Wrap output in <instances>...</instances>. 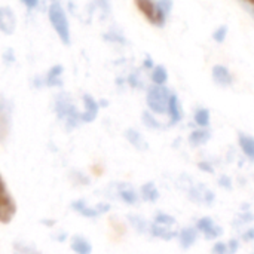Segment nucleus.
<instances>
[{
    "instance_id": "obj_3",
    "label": "nucleus",
    "mask_w": 254,
    "mask_h": 254,
    "mask_svg": "<svg viewBox=\"0 0 254 254\" xmlns=\"http://www.w3.org/2000/svg\"><path fill=\"white\" fill-rule=\"evenodd\" d=\"M140 13L155 27H164L167 22V15L164 13L159 0H134Z\"/></svg>"
},
{
    "instance_id": "obj_20",
    "label": "nucleus",
    "mask_w": 254,
    "mask_h": 254,
    "mask_svg": "<svg viewBox=\"0 0 254 254\" xmlns=\"http://www.w3.org/2000/svg\"><path fill=\"white\" fill-rule=\"evenodd\" d=\"M226 34H228V25H220V27L213 33V39H214V42L222 43V42H225Z\"/></svg>"
},
{
    "instance_id": "obj_13",
    "label": "nucleus",
    "mask_w": 254,
    "mask_h": 254,
    "mask_svg": "<svg viewBox=\"0 0 254 254\" xmlns=\"http://www.w3.org/2000/svg\"><path fill=\"white\" fill-rule=\"evenodd\" d=\"M196 237H198V231L195 228H186V229H182L180 234H179V241H180V246L183 249H189L195 244L196 241Z\"/></svg>"
},
{
    "instance_id": "obj_30",
    "label": "nucleus",
    "mask_w": 254,
    "mask_h": 254,
    "mask_svg": "<svg viewBox=\"0 0 254 254\" xmlns=\"http://www.w3.org/2000/svg\"><path fill=\"white\" fill-rule=\"evenodd\" d=\"M28 9H34V7H37V4H39V0H21Z\"/></svg>"
},
{
    "instance_id": "obj_1",
    "label": "nucleus",
    "mask_w": 254,
    "mask_h": 254,
    "mask_svg": "<svg viewBox=\"0 0 254 254\" xmlns=\"http://www.w3.org/2000/svg\"><path fill=\"white\" fill-rule=\"evenodd\" d=\"M49 19L51 24L54 27V30L57 31L58 37L61 39V42L64 45H70V25H68V19L67 15L63 9V6L60 4V1H54L49 6Z\"/></svg>"
},
{
    "instance_id": "obj_11",
    "label": "nucleus",
    "mask_w": 254,
    "mask_h": 254,
    "mask_svg": "<svg viewBox=\"0 0 254 254\" xmlns=\"http://www.w3.org/2000/svg\"><path fill=\"white\" fill-rule=\"evenodd\" d=\"M83 103H85L86 110L83 112V115H80V119H82L83 122H91V121H94L95 116H97L98 104H97V101H95L91 95H83Z\"/></svg>"
},
{
    "instance_id": "obj_6",
    "label": "nucleus",
    "mask_w": 254,
    "mask_h": 254,
    "mask_svg": "<svg viewBox=\"0 0 254 254\" xmlns=\"http://www.w3.org/2000/svg\"><path fill=\"white\" fill-rule=\"evenodd\" d=\"M195 229L198 232H201L207 240H216L222 235V228H219L213 219L210 217H202L196 222Z\"/></svg>"
},
{
    "instance_id": "obj_4",
    "label": "nucleus",
    "mask_w": 254,
    "mask_h": 254,
    "mask_svg": "<svg viewBox=\"0 0 254 254\" xmlns=\"http://www.w3.org/2000/svg\"><path fill=\"white\" fill-rule=\"evenodd\" d=\"M16 214V202L9 192L3 176L0 174V223L7 225Z\"/></svg>"
},
{
    "instance_id": "obj_22",
    "label": "nucleus",
    "mask_w": 254,
    "mask_h": 254,
    "mask_svg": "<svg viewBox=\"0 0 254 254\" xmlns=\"http://www.w3.org/2000/svg\"><path fill=\"white\" fill-rule=\"evenodd\" d=\"M143 121H144V124H146L147 127H150V128H159V127H161L159 122H158L150 113H147V112L143 113Z\"/></svg>"
},
{
    "instance_id": "obj_7",
    "label": "nucleus",
    "mask_w": 254,
    "mask_h": 254,
    "mask_svg": "<svg viewBox=\"0 0 254 254\" xmlns=\"http://www.w3.org/2000/svg\"><path fill=\"white\" fill-rule=\"evenodd\" d=\"M15 25H16V18L12 9L7 6L0 7V31L4 34H12Z\"/></svg>"
},
{
    "instance_id": "obj_32",
    "label": "nucleus",
    "mask_w": 254,
    "mask_h": 254,
    "mask_svg": "<svg viewBox=\"0 0 254 254\" xmlns=\"http://www.w3.org/2000/svg\"><path fill=\"white\" fill-rule=\"evenodd\" d=\"M220 183H222V186H225V188H228V189L231 188V185H229V179H228V177H222V179H220Z\"/></svg>"
},
{
    "instance_id": "obj_21",
    "label": "nucleus",
    "mask_w": 254,
    "mask_h": 254,
    "mask_svg": "<svg viewBox=\"0 0 254 254\" xmlns=\"http://www.w3.org/2000/svg\"><path fill=\"white\" fill-rule=\"evenodd\" d=\"M156 223L161 225V226H170V225H174V219L171 216H167V214H158L156 216Z\"/></svg>"
},
{
    "instance_id": "obj_35",
    "label": "nucleus",
    "mask_w": 254,
    "mask_h": 254,
    "mask_svg": "<svg viewBox=\"0 0 254 254\" xmlns=\"http://www.w3.org/2000/svg\"><path fill=\"white\" fill-rule=\"evenodd\" d=\"M243 3H246V4H252V6H254V0H243Z\"/></svg>"
},
{
    "instance_id": "obj_10",
    "label": "nucleus",
    "mask_w": 254,
    "mask_h": 254,
    "mask_svg": "<svg viewBox=\"0 0 254 254\" xmlns=\"http://www.w3.org/2000/svg\"><path fill=\"white\" fill-rule=\"evenodd\" d=\"M167 113L170 116V125L179 124L182 121V118H183L182 107H180V101H179V97L176 94H171V97H170V103H168Z\"/></svg>"
},
{
    "instance_id": "obj_27",
    "label": "nucleus",
    "mask_w": 254,
    "mask_h": 254,
    "mask_svg": "<svg viewBox=\"0 0 254 254\" xmlns=\"http://www.w3.org/2000/svg\"><path fill=\"white\" fill-rule=\"evenodd\" d=\"M106 39H107V40H112V42H121V43L125 42V39H124L122 36H119L118 33H107V34H106Z\"/></svg>"
},
{
    "instance_id": "obj_29",
    "label": "nucleus",
    "mask_w": 254,
    "mask_h": 254,
    "mask_svg": "<svg viewBox=\"0 0 254 254\" xmlns=\"http://www.w3.org/2000/svg\"><path fill=\"white\" fill-rule=\"evenodd\" d=\"M122 198H124L127 202H135V198H137V196H135V193H134L132 190H129V192H124V193H122Z\"/></svg>"
},
{
    "instance_id": "obj_14",
    "label": "nucleus",
    "mask_w": 254,
    "mask_h": 254,
    "mask_svg": "<svg viewBox=\"0 0 254 254\" xmlns=\"http://www.w3.org/2000/svg\"><path fill=\"white\" fill-rule=\"evenodd\" d=\"M208 140H210V132H208L205 128L195 129V131H192L190 135H189V143H190V146H193V147L204 146Z\"/></svg>"
},
{
    "instance_id": "obj_17",
    "label": "nucleus",
    "mask_w": 254,
    "mask_h": 254,
    "mask_svg": "<svg viewBox=\"0 0 254 254\" xmlns=\"http://www.w3.org/2000/svg\"><path fill=\"white\" fill-rule=\"evenodd\" d=\"M61 73H63V67H61V65H54V67L48 71V74H46V83H48L49 86H52V85H60V83H61V79H60Z\"/></svg>"
},
{
    "instance_id": "obj_16",
    "label": "nucleus",
    "mask_w": 254,
    "mask_h": 254,
    "mask_svg": "<svg viewBox=\"0 0 254 254\" xmlns=\"http://www.w3.org/2000/svg\"><path fill=\"white\" fill-rule=\"evenodd\" d=\"M168 79V73H167V68L164 65H156L153 67V71H152V80L155 85H164Z\"/></svg>"
},
{
    "instance_id": "obj_34",
    "label": "nucleus",
    "mask_w": 254,
    "mask_h": 254,
    "mask_svg": "<svg viewBox=\"0 0 254 254\" xmlns=\"http://www.w3.org/2000/svg\"><path fill=\"white\" fill-rule=\"evenodd\" d=\"M144 65H146V67H153L152 60H146V61H144Z\"/></svg>"
},
{
    "instance_id": "obj_9",
    "label": "nucleus",
    "mask_w": 254,
    "mask_h": 254,
    "mask_svg": "<svg viewBox=\"0 0 254 254\" xmlns=\"http://www.w3.org/2000/svg\"><path fill=\"white\" fill-rule=\"evenodd\" d=\"M213 80L216 82V85L226 88V86H231L232 85L234 77H232L231 71L228 70V67L217 64V65L213 67Z\"/></svg>"
},
{
    "instance_id": "obj_31",
    "label": "nucleus",
    "mask_w": 254,
    "mask_h": 254,
    "mask_svg": "<svg viewBox=\"0 0 254 254\" xmlns=\"http://www.w3.org/2000/svg\"><path fill=\"white\" fill-rule=\"evenodd\" d=\"M243 238L246 240V241H252L254 240V229H250V231H247L244 235H243Z\"/></svg>"
},
{
    "instance_id": "obj_23",
    "label": "nucleus",
    "mask_w": 254,
    "mask_h": 254,
    "mask_svg": "<svg viewBox=\"0 0 254 254\" xmlns=\"http://www.w3.org/2000/svg\"><path fill=\"white\" fill-rule=\"evenodd\" d=\"M211 254H231V252H229L228 244H225V243H216L214 247H213V250H211Z\"/></svg>"
},
{
    "instance_id": "obj_24",
    "label": "nucleus",
    "mask_w": 254,
    "mask_h": 254,
    "mask_svg": "<svg viewBox=\"0 0 254 254\" xmlns=\"http://www.w3.org/2000/svg\"><path fill=\"white\" fill-rule=\"evenodd\" d=\"M127 134H128V138H129V140H131L137 147L144 146V143H143V140H141V137H140V134H138V132H135V131H132V129H131V131H128Z\"/></svg>"
},
{
    "instance_id": "obj_28",
    "label": "nucleus",
    "mask_w": 254,
    "mask_h": 254,
    "mask_svg": "<svg viewBox=\"0 0 254 254\" xmlns=\"http://www.w3.org/2000/svg\"><path fill=\"white\" fill-rule=\"evenodd\" d=\"M198 168H199L201 171H204V173H213V171H214V168H213L211 164H208V162H199V164H198Z\"/></svg>"
},
{
    "instance_id": "obj_8",
    "label": "nucleus",
    "mask_w": 254,
    "mask_h": 254,
    "mask_svg": "<svg viewBox=\"0 0 254 254\" xmlns=\"http://www.w3.org/2000/svg\"><path fill=\"white\" fill-rule=\"evenodd\" d=\"M57 110H58V115L61 118H65L68 121V124H76L77 118H80V115H77L76 109L64 97H58V100H57Z\"/></svg>"
},
{
    "instance_id": "obj_2",
    "label": "nucleus",
    "mask_w": 254,
    "mask_h": 254,
    "mask_svg": "<svg viewBox=\"0 0 254 254\" xmlns=\"http://www.w3.org/2000/svg\"><path fill=\"white\" fill-rule=\"evenodd\" d=\"M170 97H171V91L167 86H164V85H153L147 91L146 101H147L149 109L153 113L164 115L168 110Z\"/></svg>"
},
{
    "instance_id": "obj_18",
    "label": "nucleus",
    "mask_w": 254,
    "mask_h": 254,
    "mask_svg": "<svg viewBox=\"0 0 254 254\" xmlns=\"http://www.w3.org/2000/svg\"><path fill=\"white\" fill-rule=\"evenodd\" d=\"M193 119H195V124L196 125H199L201 128H205V127L210 125V112L207 109H198L195 112Z\"/></svg>"
},
{
    "instance_id": "obj_15",
    "label": "nucleus",
    "mask_w": 254,
    "mask_h": 254,
    "mask_svg": "<svg viewBox=\"0 0 254 254\" xmlns=\"http://www.w3.org/2000/svg\"><path fill=\"white\" fill-rule=\"evenodd\" d=\"M71 249L77 254H91L92 252L91 244L86 240H83L82 237H74L71 240Z\"/></svg>"
},
{
    "instance_id": "obj_19",
    "label": "nucleus",
    "mask_w": 254,
    "mask_h": 254,
    "mask_svg": "<svg viewBox=\"0 0 254 254\" xmlns=\"http://www.w3.org/2000/svg\"><path fill=\"white\" fill-rule=\"evenodd\" d=\"M141 192H143V198L147 199V201H156L158 196H159V192H158V189L155 188L153 183H147L146 186H143Z\"/></svg>"
},
{
    "instance_id": "obj_25",
    "label": "nucleus",
    "mask_w": 254,
    "mask_h": 254,
    "mask_svg": "<svg viewBox=\"0 0 254 254\" xmlns=\"http://www.w3.org/2000/svg\"><path fill=\"white\" fill-rule=\"evenodd\" d=\"M159 4L164 10V13L168 16L173 10V0H159Z\"/></svg>"
},
{
    "instance_id": "obj_26",
    "label": "nucleus",
    "mask_w": 254,
    "mask_h": 254,
    "mask_svg": "<svg viewBox=\"0 0 254 254\" xmlns=\"http://www.w3.org/2000/svg\"><path fill=\"white\" fill-rule=\"evenodd\" d=\"M94 3L104 12V15H107L110 12V3H109V0H94Z\"/></svg>"
},
{
    "instance_id": "obj_5",
    "label": "nucleus",
    "mask_w": 254,
    "mask_h": 254,
    "mask_svg": "<svg viewBox=\"0 0 254 254\" xmlns=\"http://www.w3.org/2000/svg\"><path fill=\"white\" fill-rule=\"evenodd\" d=\"M10 129V103L0 95V140H6Z\"/></svg>"
},
{
    "instance_id": "obj_12",
    "label": "nucleus",
    "mask_w": 254,
    "mask_h": 254,
    "mask_svg": "<svg viewBox=\"0 0 254 254\" xmlns=\"http://www.w3.org/2000/svg\"><path fill=\"white\" fill-rule=\"evenodd\" d=\"M238 143H240V147H241L243 153L247 158H250L252 161H254V137L249 135V134H244V132H240Z\"/></svg>"
},
{
    "instance_id": "obj_33",
    "label": "nucleus",
    "mask_w": 254,
    "mask_h": 254,
    "mask_svg": "<svg viewBox=\"0 0 254 254\" xmlns=\"http://www.w3.org/2000/svg\"><path fill=\"white\" fill-rule=\"evenodd\" d=\"M244 7L249 10V13H250V15L254 18V6H252V4H246V3H244Z\"/></svg>"
}]
</instances>
